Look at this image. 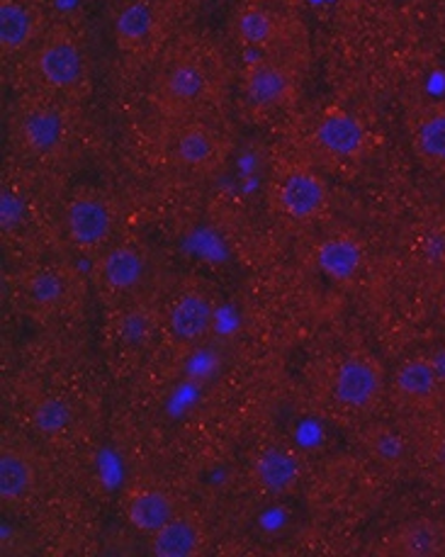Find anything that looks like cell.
<instances>
[{"instance_id": "cell-13", "label": "cell", "mask_w": 445, "mask_h": 557, "mask_svg": "<svg viewBox=\"0 0 445 557\" xmlns=\"http://www.w3.org/2000/svg\"><path fill=\"white\" fill-rule=\"evenodd\" d=\"M409 147L427 171L445 173V100L427 102L409 117Z\"/></svg>"}, {"instance_id": "cell-21", "label": "cell", "mask_w": 445, "mask_h": 557, "mask_svg": "<svg viewBox=\"0 0 445 557\" xmlns=\"http://www.w3.org/2000/svg\"><path fill=\"white\" fill-rule=\"evenodd\" d=\"M202 543L200 521L178 511L163 529L149 535V553L153 557H193L202 550Z\"/></svg>"}, {"instance_id": "cell-30", "label": "cell", "mask_w": 445, "mask_h": 557, "mask_svg": "<svg viewBox=\"0 0 445 557\" xmlns=\"http://www.w3.org/2000/svg\"><path fill=\"white\" fill-rule=\"evenodd\" d=\"M360 3H380V0H360Z\"/></svg>"}, {"instance_id": "cell-3", "label": "cell", "mask_w": 445, "mask_h": 557, "mask_svg": "<svg viewBox=\"0 0 445 557\" xmlns=\"http://www.w3.org/2000/svg\"><path fill=\"white\" fill-rule=\"evenodd\" d=\"M66 100L47 96L27 100L15 115V139L20 149L35 159H51L66 149L71 139V115Z\"/></svg>"}, {"instance_id": "cell-6", "label": "cell", "mask_w": 445, "mask_h": 557, "mask_svg": "<svg viewBox=\"0 0 445 557\" xmlns=\"http://www.w3.org/2000/svg\"><path fill=\"white\" fill-rule=\"evenodd\" d=\"M273 202L287 220L314 222L329 210V185L314 169L287 166L275 175Z\"/></svg>"}, {"instance_id": "cell-7", "label": "cell", "mask_w": 445, "mask_h": 557, "mask_svg": "<svg viewBox=\"0 0 445 557\" xmlns=\"http://www.w3.org/2000/svg\"><path fill=\"white\" fill-rule=\"evenodd\" d=\"M312 144L322 157L336 163H354L368 151L370 132L356 112L346 108H329L317 117Z\"/></svg>"}, {"instance_id": "cell-29", "label": "cell", "mask_w": 445, "mask_h": 557, "mask_svg": "<svg viewBox=\"0 0 445 557\" xmlns=\"http://www.w3.org/2000/svg\"><path fill=\"white\" fill-rule=\"evenodd\" d=\"M441 312L445 317V285H443V290H441Z\"/></svg>"}, {"instance_id": "cell-11", "label": "cell", "mask_w": 445, "mask_h": 557, "mask_svg": "<svg viewBox=\"0 0 445 557\" xmlns=\"http://www.w3.org/2000/svg\"><path fill=\"white\" fill-rule=\"evenodd\" d=\"M390 389L397 405L411 411H431L445 399V389L429 354L401 360L390 380Z\"/></svg>"}, {"instance_id": "cell-16", "label": "cell", "mask_w": 445, "mask_h": 557, "mask_svg": "<svg viewBox=\"0 0 445 557\" xmlns=\"http://www.w3.org/2000/svg\"><path fill=\"white\" fill-rule=\"evenodd\" d=\"M314 263L331 283L354 285L366 268V249L356 236L331 234L319 242Z\"/></svg>"}, {"instance_id": "cell-17", "label": "cell", "mask_w": 445, "mask_h": 557, "mask_svg": "<svg viewBox=\"0 0 445 557\" xmlns=\"http://www.w3.org/2000/svg\"><path fill=\"white\" fill-rule=\"evenodd\" d=\"M385 555L397 557H436L445 555V521L419 516L399 523L385 539Z\"/></svg>"}, {"instance_id": "cell-12", "label": "cell", "mask_w": 445, "mask_h": 557, "mask_svg": "<svg viewBox=\"0 0 445 557\" xmlns=\"http://www.w3.org/2000/svg\"><path fill=\"white\" fill-rule=\"evenodd\" d=\"M251 478L271 497H287L305 478L302 456L285 443H265L251 460Z\"/></svg>"}, {"instance_id": "cell-10", "label": "cell", "mask_w": 445, "mask_h": 557, "mask_svg": "<svg viewBox=\"0 0 445 557\" xmlns=\"http://www.w3.org/2000/svg\"><path fill=\"white\" fill-rule=\"evenodd\" d=\"M64 222L71 244L86 251L98 249L110 239L115 214H112V205L106 200V195L98 190H81L69 200Z\"/></svg>"}, {"instance_id": "cell-9", "label": "cell", "mask_w": 445, "mask_h": 557, "mask_svg": "<svg viewBox=\"0 0 445 557\" xmlns=\"http://www.w3.org/2000/svg\"><path fill=\"white\" fill-rule=\"evenodd\" d=\"M297 27L281 10L254 0L234 15V37L239 45L256 51L283 49L295 39Z\"/></svg>"}, {"instance_id": "cell-2", "label": "cell", "mask_w": 445, "mask_h": 557, "mask_svg": "<svg viewBox=\"0 0 445 557\" xmlns=\"http://www.w3.org/2000/svg\"><path fill=\"white\" fill-rule=\"evenodd\" d=\"M214 81L207 61L198 51H178L159 69L153 78L151 100L163 117L188 122L212 96Z\"/></svg>"}, {"instance_id": "cell-4", "label": "cell", "mask_w": 445, "mask_h": 557, "mask_svg": "<svg viewBox=\"0 0 445 557\" xmlns=\"http://www.w3.org/2000/svg\"><path fill=\"white\" fill-rule=\"evenodd\" d=\"M387 385L385 368L380 360L366 350H358L336 366L334 375H331V397L346 411L368 414L380 405Z\"/></svg>"}, {"instance_id": "cell-18", "label": "cell", "mask_w": 445, "mask_h": 557, "mask_svg": "<svg viewBox=\"0 0 445 557\" xmlns=\"http://www.w3.org/2000/svg\"><path fill=\"white\" fill-rule=\"evenodd\" d=\"M214 324V302L202 290H185L169 309V332L175 342L195 344L210 334Z\"/></svg>"}, {"instance_id": "cell-5", "label": "cell", "mask_w": 445, "mask_h": 557, "mask_svg": "<svg viewBox=\"0 0 445 557\" xmlns=\"http://www.w3.org/2000/svg\"><path fill=\"white\" fill-rule=\"evenodd\" d=\"M242 90L256 112H275L295 102L299 74L283 54H265L244 69Z\"/></svg>"}, {"instance_id": "cell-26", "label": "cell", "mask_w": 445, "mask_h": 557, "mask_svg": "<svg viewBox=\"0 0 445 557\" xmlns=\"http://www.w3.org/2000/svg\"><path fill=\"white\" fill-rule=\"evenodd\" d=\"M417 453L427 466L445 474V419H433L417 438Z\"/></svg>"}, {"instance_id": "cell-14", "label": "cell", "mask_w": 445, "mask_h": 557, "mask_svg": "<svg viewBox=\"0 0 445 557\" xmlns=\"http://www.w3.org/2000/svg\"><path fill=\"white\" fill-rule=\"evenodd\" d=\"M161 10L153 0H127L112 17V37L122 54H141L157 42Z\"/></svg>"}, {"instance_id": "cell-20", "label": "cell", "mask_w": 445, "mask_h": 557, "mask_svg": "<svg viewBox=\"0 0 445 557\" xmlns=\"http://www.w3.org/2000/svg\"><path fill=\"white\" fill-rule=\"evenodd\" d=\"M41 37V15L33 0H0V49L20 54Z\"/></svg>"}, {"instance_id": "cell-1", "label": "cell", "mask_w": 445, "mask_h": 557, "mask_svg": "<svg viewBox=\"0 0 445 557\" xmlns=\"http://www.w3.org/2000/svg\"><path fill=\"white\" fill-rule=\"evenodd\" d=\"M33 74L47 96L76 100L88 92L90 61L81 39L69 27H51L33 51Z\"/></svg>"}, {"instance_id": "cell-24", "label": "cell", "mask_w": 445, "mask_h": 557, "mask_svg": "<svg viewBox=\"0 0 445 557\" xmlns=\"http://www.w3.org/2000/svg\"><path fill=\"white\" fill-rule=\"evenodd\" d=\"M417 263L429 273H445V226L427 224L413 244Z\"/></svg>"}, {"instance_id": "cell-28", "label": "cell", "mask_w": 445, "mask_h": 557, "mask_svg": "<svg viewBox=\"0 0 445 557\" xmlns=\"http://www.w3.org/2000/svg\"><path fill=\"white\" fill-rule=\"evenodd\" d=\"M429 358H431L433 368H436L438 380H441V385H443V389H445V342H443L441 346L433 348L431 354H429Z\"/></svg>"}, {"instance_id": "cell-22", "label": "cell", "mask_w": 445, "mask_h": 557, "mask_svg": "<svg viewBox=\"0 0 445 557\" xmlns=\"http://www.w3.org/2000/svg\"><path fill=\"white\" fill-rule=\"evenodd\" d=\"M124 513H127L132 529H137L144 535H151L163 529L178 513V504H175L169 492L157 487H139L127 497Z\"/></svg>"}, {"instance_id": "cell-25", "label": "cell", "mask_w": 445, "mask_h": 557, "mask_svg": "<svg viewBox=\"0 0 445 557\" xmlns=\"http://www.w3.org/2000/svg\"><path fill=\"white\" fill-rule=\"evenodd\" d=\"M71 421H74V409L64 397H45L33 409V426L45 436H57L66 431Z\"/></svg>"}, {"instance_id": "cell-8", "label": "cell", "mask_w": 445, "mask_h": 557, "mask_svg": "<svg viewBox=\"0 0 445 557\" xmlns=\"http://www.w3.org/2000/svg\"><path fill=\"white\" fill-rule=\"evenodd\" d=\"M171 151L173 161L183 171L207 178V175H214L224 166L230 147H226L220 129H214L202 120H188L181 122L178 132H175Z\"/></svg>"}, {"instance_id": "cell-23", "label": "cell", "mask_w": 445, "mask_h": 557, "mask_svg": "<svg viewBox=\"0 0 445 557\" xmlns=\"http://www.w3.org/2000/svg\"><path fill=\"white\" fill-rule=\"evenodd\" d=\"M147 275V256L132 244L112 246L100 261V277L110 290L127 293L137 287Z\"/></svg>"}, {"instance_id": "cell-27", "label": "cell", "mask_w": 445, "mask_h": 557, "mask_svg": "<svg viewBox=\"0 0 445 557\" xmlns=\"http://www.w3.org/2000/svg\"><path fill=\"white\" fill-rule=\"evenodd\" d=\"M29 290H33L35 300L39 305L57 302L61 297V281L54 273H39L33 283H29Z\"/></svg>"}, {"instance_id": "cell-19", "label": "cell", "mask_w": 445, "mask_h": 557, "mask_svg": "<svg viewBox=\"0 0 445 557\" xmlns=\"http://www.w3.org/2000/svg\"><path fill=\"white\" fill-rule=\"evenodd\" d=\"M37 480V460L29 448L5 441L0 450V499L5 504L25 502L35 492Z\"/></svg>"}, {"instance_id": "cell-15", "label": "cell", "mask_w": 445, "mask_h": 557, "mask_svg": "<svg viewBox=\"0 0 445 557\" xmlns=\"http://www.w3.org/2000/svg\"><path fill=\"white\" fill-rule=\"evenodd\" d=\"M360 446L368 453L372 462L390 472H401L417 456V438L407 431L390 424V421H375L360 433Z\"/></svg>"}, {"instance_id": "cell-31", "label": "cell", "mask_w": 445, "mask_h": 557, "mask_svg": "<svg viewBox=\"0 0 445 557\" xmlns=\"http://www.w3.org/2000/svg\"><path fill=\"white\" fill-rule=\"evenodd\" d=\"M261 3H265V0H261Z\"/></svg>"}]
</instances>
